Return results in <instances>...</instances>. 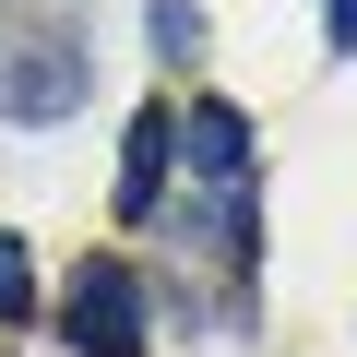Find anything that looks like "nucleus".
Here are the masks:
<instances>
[{"label": "nucleus", "mask_w": 357, "mask_h": 357, "mask_svg": "<svg viewBox=\"0 0 357 357\" xmlns=\"http://www.w3.org/2000/svg\"><path fill=\"white\" fill-rule=\"evenodd\" d=\"M84 84H96L84 24H72V13H36V0H13V13H0V119H13V131H48V119L84 107Z\"/></svg>", "instance_id": "1"}, {"label": "nucleus", "mask_w": 357, "mask_h": 357, "mask_svg": "<svg viewBox=\"0 0 357 357\" xmlns=\"http://www.w3.org/2000/svg\"><path fill=\"white\" fill-rule=\"evenodd\" d=\"M143 321H155V298H143L131 262H72V286H60V333H72L84 357H143Z\"/></svg>", "instance_id": "2"}, {"label": "nucleus", "mask_w": 357, "mask_h": 357, "mask_svg": "<svg viewBox=\"0 0 357 357\" xmlns=\"http://www.w3.org/2000/svg\"><path fill=\"white\" fill-rule=\"evenodd\" d=\"M178 155H191L203 178H238V167H250V119L215 96V107H191V119H178Z\"/></svg>", "instance_id": "3"}, {"label": "nucleus", "mask_w": 357, "mask_h": 357, "mask_svg": "<svg viewBox=\"0 0 357 357\" xmlns=\"http://www.w3.org/2000/svg\"><path fill=\"white\" fill-rule=\"evenodd\" d=\"M167 143H178V131L143 107V119H131V155H119V215H131V227H143V203L167 191Z\"/></svg>", "instance_id": "4"}, {"label": "nucleus", "mask_w": 357, "mask_h": 357, "mask_svg": "<svg viewBox=\"0 0 357 357\" xmlns=\"http://www.w3.org/2000/svg\"><path fill=\"white\" fill-rule=\"evenodd\" d=\"M143 13H155V48L167 60H203V13H191V0H143Z\"/></svg>", "instance_id": "5"}, {"label": "nucleus", "mask_w": 357, "mask_h": 357, "mask_svg": "<svg viewBox=\"0 0 357 357\" xmlns=\"http://www.w3.org/2000/svg\"><path fill=\"white\" fill-rule=\"evenodd\" d=\"M36 310V262H24V238H0V321H24Z\"/></svg>", "instance_id": "6"}, {"label": "nucleus", "mask_w": 357, "mask_h": 357, "mask_svg": "<svg viewBox=\"0 0 357 357\" xmlns=\"http://www.w3.org/2000/svg\"><path fill=\"white\" fill-rule=\"evenodd\" d=\"M321 36H333V48H357V0H321Z\"/></svg>", "instance_id": "7"}]
</instances>
